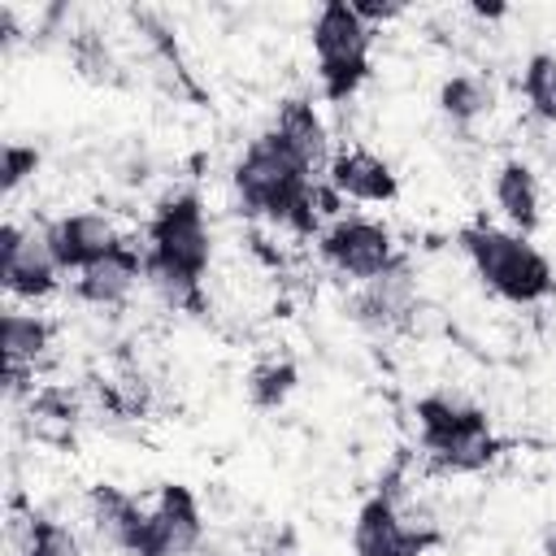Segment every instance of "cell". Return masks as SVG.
I'll list each match as a JSON object with an SVG mask.
<instances>
[{"label": "cell", "instance_id": "30bf717a", "mask_svg": "<svg viewBox=\"0 0 556 556\" xmlns=\"http://www.w3.org/2000/svg\"><path fill=\"white\" fill-rule=\"evenodd\" d=\"M126 235L117 230V222L109 213L96 208H78V213H61L43 226V243L52 252V261L61 265V274L78 278L83 269H91L96 261H104Z\"/></svg>", "mask_w": 556, "mask_h": 556}, {"label": "cell", "instance_id": "5bb4252c", "mask_svg": "<svg viewBox=\"0 0 556 556\" xmlns=\"http://www.w3.org/2000/svg\"><path fill=\"white\" fill-rule=\"evenodd\" d=\"M491 200H495L500 217L508 222V230H517V235H534L539 230V222H543V191H539V174L526 161L508 156L495 169Z\"/></svg>", "mask_w": 556, "mask_h": 556}, {"label": "cell", "instance_id": "6da1fadb", "mask_svg": "<svg viewBox=\"0 0 556 556\" xmlns=\"http://www.w3.org/2000/svg\"><path fill=\"white\" fill-rule=\"evenodd\" d=\"M230 187L248 217L282 226L300 239H317L334 217H343L339 191L317 178L274 130L248 139V148L230 165Z\"/></svg>", "mask_w": 556, "mask_h": 556}, {"label": "cell", "instance_id": "4fadbf2b", "mask_svg": "<svg viewBox=\"0 0 556 556\" xmlns=\"http://www.w3.org/2000/svg\"><path fill=\"white\" fill-rule=\"evenodd\" d=\"M269 130H274L317 178H326L330 156H334V152H330V130H326V122H321V113H317V104H313L308 96H287V100L278 104Z\"/></svg>", "mask_w": 556, "mask_h": 556}, {"label": "cell", "instance_id": "e0dca14e", "mask_svg": "<svg viewBox=\"0 0 556 556\" xmlns=\"http://www.w3.org/2000/svg\"><path fill=\"white\" fill-rule=\"evenodd\" d=\"M48 348H52V321L26 304H9V313H4V369L35 374V365L48 356Z\"/></svg>", "mask_w": 556, "mask_h": 556}, {"label": "cell", "instance_id": "7402d4cb", "mask_svg": "<svg viewBox=\"0 0 556 556\" xmlns=\"http://www.w3.org/2000/svg\"><path fill=\"white\" fill-rule=\"evenodd\" d=\"M39 148L35 143H4L0 148V187H4V195H13L26 178H35V169H39Z\"/></svg>", "mask_w": 556, "mask_h": 556}, {"label": "cell", "instance_id": "d4e9b609", "mask_svg": "<svg viewBox=\"0 0 556 556\" xmlns=\"http://www.w3.org/2000/svg\"><path fill=\"white\" fill-rule=\"evenodd\" d=\"M547 556H556V534H552V539H547Z\"/></svg>", "mask_w": 556, "mask_h": 556}, {"label": "cell", "instance_id": "603a6c76", "mask_svg": "<svg viewBox=\"0 0 556 556\" xmlns=\"http://www.w3.org/2000/svg\"><path fill=\"white\" fill-rule=\"evenodd\" d=\"M352 9H356L374 30H378L382 22H391V17H400V13H404V4H395V0H391V4H378V0H352Z\"/></svg>", "mask_w": 556, "mask_h": 556}, {"label": "cell", "instance_id": "8fae6325", "mask_svg": "<svg viewBox=\"0 0 556 556\" xmlns=\"http://www.w3.org/2000/svg\"><path fill=\"white\" fill-rule=\"evenodd\" d=\"M326 182L339 191V200L348 204H395L400 200V178L395 169L369 152V148H339L330 156V169H326Z\"/></svg>", "mask_w": 556, "mask_h": 556}, {"label": "cell", "instance_id": "cb8c5ba5", "mask_svg": "<svg viewBox=\"0 0 556 556\" xmlns=\"http://www.w3.org/2000/svg\"><path fill=\"white\" fill-rule=\"evenodd\" d=\"M473 13H478V17H500L504 4H473Z\"/></svg>", "mask_w": 556, "mask_h": 556}, {"label": "cell", "instance_id": "9a60e30c", "mask_svg": "<svg viewBox=\"0 0 556 556\" xmlns=\"http://www.w3.org/2000/svg\"><path fill=\"white\" fill-rule=\"evenodd\" d=\"M152 517H156V530H161V543L169 556H191L204 543V513H200V500L191 486L165 482L152 500Z\"/></svg>", "mask_w": 556, "mask_h": 556}, {"label": "cell", "instance_id": "8992f818", "mask_svg": "<svg viewBox=\"0 0 556 556\" xmlns=\"http://www.w3.org/2000/svg\"><path fill=\"white\" fill-rule=\"evenodd\" d=\"M317 256L348 282H374L382 278L387 269L400 265V252H395V235L365 217V213H343L334 217L321 235H317Z\"/></svg>", "mask_w": 556, "mask_h": 556}, {"label": "cell", "instance_id": "5b68a950", "mask_svg": "<svg viewBox=\"0 0 556 556\" xmlns=\"http://www.w3.org/2000/svg\"><path fill=\"white\" fill-rule=\"evenodd\" d=\"M308 39H313V56H317L321 96L330 104H348L369 78L374 26L352 9V0H326L313 13Z\"/></svg>", "mask_w": 556, "mask_h": 556}, {"label": "cell", "instance_id": "7c38bea8", "mask_svg": "<svg viewBox=\"0 0 556 556\" xmlns=\"http://www.w3.org/2000/svg\"><path fill=\"white\" fill-rule=\"evenodd\" d=\"M139 282H143V243L122 239L104 261H96L74 278V300L91 308H122Z\"/></svg>", "mask_w": 556, "mask_h": 556}, {"label": "cell", "instance_id": "3957f363", "mask_svg": "<svg viewBox=\"0 0 556 556\" xmlns=\"http://www.w3.org/2000/svg\"><path fill=\"white\" fill-rule=\"evenodd\" d=\"M456 239H460V252L469 256L473 274L482 278V287L491 295H500L504 304L530 308L556 291V269L534 248L530 235H517L495 222H469V226H460Z\"/></svg>", "mask_w": 556, "mask_h": 556}, {"label": "cell", "instance_id": "d6986e66", "mask_svg": "<svg viewBox=\"0 0 556 556\" xmlns=\"http://www.w3.org/2000/svg\"><path fill=\"white\" fill-rule=\"evenodd\" d=\"M521 96L539 122L556 126V52H530L521 65Z\"/></svg>", "mask_w": 556, "mask_h": 556}, {"label": "cell", "instance_id": "9c48e42d", "mask_svg": "<svg viewBox=\"0 0 556 556\" xmlns=\"http://www.w3.org/2000/svg\"><path fill=\"white\" fill-rule=\"evenodd\" d=\"M434 543V530L413 526L395 495L387 486H378L352 521V556H426Z\"/></svg>", "mask_w": 556, "mask_h": 556}, {"label": "cell", "instance_id": "ffe728a7", "mask_svg": "<svg viewBox=\"0 0 556 556\" xmlns=\"http://www.w3.org/2000/svg\"><path fill=\"white\" fill-rule=\"evenodd\" d=\"M17 556H83V547H78V534L65 521L30 513L26 530H22V552Z\"/></svg>", "mask_w": 556, "mask_h": 556}, {"label": "cell", "instance_id": "ba28073f", "mask_svg": "<svg viewBox=\"0 0 556 556\" xmlns=\"http://www.w3.org/2000/svg\"><path fill=\"white\" fill-rule=\"evenodd\" d=\"M91 508V526L122 552V556H169L152 517V504H139L130 491L113 486V482H96L87 495Z\"/></svg>", "mask_w": 556, "mask_h": 556}, {"label": "cell", "instance_id": "44dd1931", "mask_svg": "<svg viewBox=\"0 0 556 556\" xmlns=\"http://www.w3.org/2000/svg\"><path fill=\"white\" fill-rule=\"evenodd\" d=\"M295 382H300V374H295L291 361H265V365H256L248 374V400H252V408L274 413V408L287 404V395L295 391Z\"/></svg>", "mask_w": 556, "mask_h": 556}, {"label": "cell", "instance_id": "2e32d148", "mask_svg": "<svg viewBox=\"0 0 556 556\" xmlns=\"http://www.w3.org/2000/svg\"><path fill=\"white\" fill-rule=\"evenodd\" d=\"M413 308H417V291H413V278H408L404 261L395 269H387L382 278L365 282L361 295H356V317L374 330H391V326L408 321Z\"/></svg>", "mask_w": 556, "mask_h": 556}, {"label": "cell", "instance_id": "277c9868", "mask_svg": "<svg viewBox=\"0 0 556 556\" xmlns=\"http://www.w3.org/2000/svg\"><path fill=\"white\" fill-rule=\"evenodd\" d=\"M417 417V439L430 465L443 473H478L500 456V439L491 417L478 404H465L456 395H421L413 404Z\"/></svg>", "mask_w": 556, "mask_h": 556}, {"label": "cell", "instance_id": "ac0fdd59", "mask_svg": "<svg viewBox=\"0 0 556 556\" xmlns=\"http://www.w3.org/2000/svg\"><path fill=\"white\" fill-rule=\"evenodd\" d=\"M495 104V87L486 74H452L439 87V113L452 126H473L478 117H486Z\"/></svg>", "mask_w": 556, "mask_h": 556}, {"label": "cell", "instance_id": "7a4b0ae2", "mask_svg": "<svg viewBox=\"0 0 556 556\" xmlns=\"http://www.w3.org/2000/svg\"><path fill=\"white\" fill-rule=\"evenodd\" d=\"M208 265H213V230L200 191L182 187L161 195L143 226V287L178 313H204Z\"/></svg>", "mask_w": 556, "mask_h": 556}, {"label": "cell", "instance_id": "52a82bcc", "mask_svg": "<svg viewBox=\"0 0 556 556\" xmlns=\"http://www.w3.org/2000/svg\"><path fill=\"white\" fill-rule=\"evenodd\" d=\"M0 278H4V291L9 300L35 308L43 300H52L61 291V265L52 261L48 243H43V230H26L17 226L13 217L0 226Z\"/></svg>", "mask_w": 556, "mask_h": 556}]
</instances>
